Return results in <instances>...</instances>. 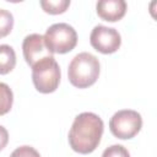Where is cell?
I'll list each match as a JSON object with an SVG mask.
<instances>
[{"label":"cell","mask_w":157,"mask_h":157,"mask_svg":"<svg viewBox=\"0 0 157 157\" xmlns=\"http://www.w3.org/2000/svg\"><path fill=\"white\" fill-rule=\"evenodd\" d=\"M103 130V120L97 114L91 112L78 114L69 131L70 147L81 155L93 152L101 142Z\"/></svg>","instance_id":"6da1fadb"},{"label":"cell","mask_w":157,"mask_h":157,"mask_svg":"<svg viewBox=\"0 0 157 157\" xmlns=\"http://www.w3.org/2000/svg\"><path fill=\"white\" fill-rule=\"evenodd\" d=\"M101 71L99 60L91 53L82 52L72 58L67 69V77L72 86L87 88L96 83Z\"/></svg>","instance_id":"7a4b0ae2"},{"label":"cell","mask_w":157,"mask_h":157,"mask_svg":"<svg viewBox=\"0 0 157 157\" xmlns=\"http://www.w3.org/2000/svg\"><path fill=\"white\" fill-rule=\"evenodd\" d=\"M44 43L52 54H65L71 52L77 44V33L67 23L52 25L43 36Z\"/></svg>","instance_id":"3957f363"},{"label":"cell","mask_w":157,"mask_h":157,"mask_svg":"<svg viewBox=\"0 0 157 157\" xmlns=\"http://www.w3.org/2000/svg\"><path fill=\"white\" fill-rule=\"evenodd\" d=\"M60 67L54 56L45 58L32 67V81L40 93L54 92L60 83Z\"/></svg>","instance_id":"277c9868"},{"label":"cell","mask_w":157,"mask_h":157,"mask_svg":"<svg viewBox=\"0 0 157 157\" xmlns=\"http://www.w3.org/2000/svg\"><path fill=\"white\" fill-rule=\"evenodd\" d=\"M142 128V118L140 113L132 109H123L113 114L109 120L110 132L120 139L129 140L139 134Z\"/></svg>","instance_id":"5b68a950"},{"label":"cell","mask_w":157,"mask_h":157,"mask_svg":"<svg viewBox=\"0 0 157 157\" xmlns=\"http://www.w3.org/2000/svg\"><path fill=\"white\" fill-rule=\"evenodd\" d=\"M90 43L97 52L102 54H112L120 48L121 37L115 28L98 25L91 32Z\"/></svg>","instance_id":"8992f818"},{"label":"cell","mask_w":157,"mask_h":157,"mask_svg":"<svg viewBox=\"0 0 157 157\" xmlns=\"http://www.w3.org/2000/svg\"><path fill=\"white\" fill-rule=\"evenodd\" d=\"M22 52L26 63L31 67H33L40 60L53 56V54L49 52V49L44 43L43 36L38 33H32L25 37L22 43Z\"/></svg>","instance_id":"52a82bcc"},{"label":"cell","mask_w":157,"mask_h":157,"mask_svg":"<svg viewBox=\"0 0 157 157\" xmlns=\"http://www.w3.org/2000/svg\"><path fill=\"white\" fill-rule=\"evenodd\" d=\"M126 2L124 0H101L96 5L97 15L108 22H115L124 17L126 12Z\"/></svg>","instance_id":"ba28073f"},{"label":"cell","mask_w":157,"mask_h":157,"mask_svg":"<svg viewBox=\"0 0 157 157\" xmlns=\"http://www.w3.org/2000/svg\"><path fill=\"white\" fill-rule=\"evenodd\" d=\"M16 53L12 47L0 44V75H6L15 69Z\"/></svg>","instance_id":"9c48e42d"},{"label":"cell","mask_w":157,"mask_h":157,"mask_svg":"<svg viewBox=\"0 0 157 157\" xmlns=\"http://www.w3.org/2000/svg\"><path fill=\"white\" fill-rule=\"evenodd\" d=\"M13 93L9 85L0 82V115L9 113L12 108Z\"/></svg>","instance_id":"30bf717a"},{"label":"cell","mask_w":157,"mask_h":157,"mask_svg":"<svg viewBox=\"0 0 157 157\" xmlns=\"http://www.w3.org/2000/svg\"><path fill=\"white\" fill-rule=\"evenodd\" d=\"M42 9L50 15H59L67 10L70 6V0H42Z\"/></svg>","instance_id":"8fae6325"},{"label":"cell","mask_w":157,"mask_h":157,"mask_svg":"<svg viewBox=\"0 0 157 157\" xmlns=\"http://www.w3.org/2000/svg\"><path fill=\"white\" fill-rule=\"evenodd\" d=\"M13 28V16L10 11L0 9V38L6 37Z\"/></svg>","instance_id":"7c38bea8"},{"label":"cell","mask_w":157,"mask_h":157,"mask_svg":"<svg viewBox=\"0 0 157 157\" xmlns=\"http://www.w3.org/2000/svg\"><path fill=\"white\" fill-rule=\"evenodd\" d=\"M102 157H130V153L121 145H112L103 151Z\"/></svg>","instance_id":"4fadbf2b"},{"label":"cell","mask_w":157,"mask_h":157,"mask_svg":"<svg viewBox=\"0 0 157 157\" xmlns=\"http://www.w3.org/2000/svg\"><path fill=\"white\" fill-rule=\"evenodd\" d=\"M10 157H40V155L32 146L25 145V146H20L16 150H13Z\"/></svg>","instance_id":"5bb4252c"},{"label":"cell","mask_w":157,"mask_h":157,"mask_svg":"<svg viewBox=\"0 0 157 157\" xmlns=\"http://www.w3.org/2000/svg\"><path fill=\"white\" fill-rule=\"evenodd\" d=\"M7 142H9V132L2 125H0V151L6 147Z\"/></svg>","instance_id":"9a60e30c"}]
</instances>
